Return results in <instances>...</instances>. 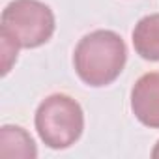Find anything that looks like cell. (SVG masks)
<instances>
[{
	"label": "cell",
	"instance_id": "cell-5",
	"mask_svg": "<svg viewBox=\"0 0 159 159\" xmlns=\"http://www.w3.org/2000/svg\"><path fill=\"white\" fill-rule=\"evenodd\" d=\"M133 47L140 58L159 62V13L146 15L135 25Z\"/></svg>",
	"mask_w": 159,
	"mask_h": 159
},
{
	"label": "cell",
	"instance_id": "cell-1",
	"mask_svg": "<svg viewBox=\"0 0 159 159\" xmlns=\"http://www.w3.org/2000/svg\"><path fill=\"white\" fill-rule=\"evenodd\" d=\"M127 62V49L120 34L112 30H94L77 43L73 66L81 81L99 88L114 83Z\"/></svg>",
	"mask_w": 159,
	"mask_h": 159
},
{
	"label": "cell",
	"instance_id": "cell-7",
	"mask_svg": "<svg viewBox=\"0 0 159 159\" xmlns=\"http://www.w3.org/2000/svg\"><path fill=\"white\" fill-rule=\"evenodd\" d=\"M152 157H155V159H159V140H157V144H155V148L152 150Z\"/></svg>",
	"mask_w": 159,
	"mask_h": 159
},
{
	"label": "cell",
	"instance_id": "cell-3",
	"mask_svg": "<svg viewBox=\"0 0 159 159\" xmlns=\"http://www.w3.org/2000/svg\"><path fill=\"white\" fill-rule=\"evenodd\" d=\"M34 122L39 139L49 148L66 150L81 139L84 129V112L73 98L52 94L39 103Z\"/></svg>",
	"mask_w": 159,
	"mask_h": 159
},
{
	"label": "cell",
	"instance_id": "cell-2",
	"mask_svg": "<svg viewBox=\"0 0 159 159\" xmlns=\"http://www.w3.org/2000/svg\"><path fill=\"white\" fill-rule=\"evenodd\" d=\"M54 13L39 0H13L2 11L0 38H8L19 49H36L54 34Z\"/></svg>",
	"mask_w": 159,
	"mask_h": 159
},
{
	"label": "cell",
	"instance_id": "cell-6",
	"mask_svg": "<svg viewBox=\"0 0 159 159\" xmlns=\"http://www.w3.org/2000/svg\"><path fill=\"white\" fill-rule=\"evenodd\" d=\"M0 155L2 157H30L38 155L34 139L19 125H2L0 129Z\"/></svg>",
	"mask_w": 159,
	"mask_h": 159
},
{
	"label": "cell",
	"instance_id": "cell-4",
	"mask_svg": "<svg viewBox=\"0 0 159 159\" xmlns=\"http://www.w3.org/2000/svg\"><path fill=\"white\" fill-rule=\"evenodd\" d=\"M131 111L146 127L159 129V71L144 73L131 90Z\"/></svg>",
	"mask_w": 159,
	"mask_h": 159
}]
</instances>
